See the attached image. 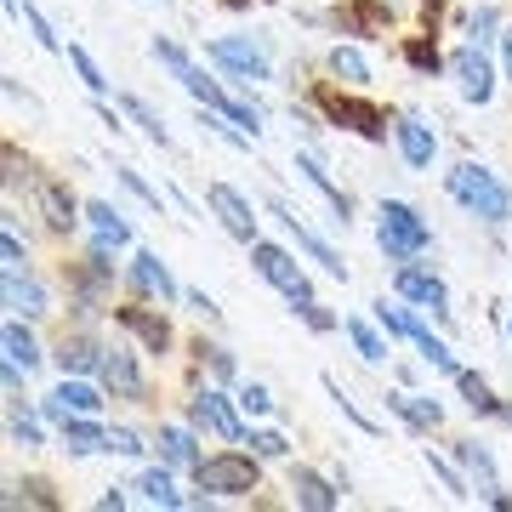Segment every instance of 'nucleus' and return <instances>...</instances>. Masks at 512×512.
Segmentation results:
<instances>
[{"instance_id": "f257e3e1", "label": "nucleus", "mask_w": 512, "mask_h": 512, "mask_svg": "<svg viewBox=\"0 0 512 512\" xmlns=\"http://www.w3.org/2000/svg\"><path fill=\"white\" fill-rule=\"evenodd\" d=\"M444 188H450V200H456L467 217L490 222V228L512 222V188L495 177L490 165H473V160L450 165V171H444Z\"/></svg>"}, {"instance_id": "f03ea898", "label": "nucleus", "mask_w": 512, "mask_h": 512, "mask_svg": "<svg viewBox=\"0 0 512 512\" xmlns=\"http://www.w3.org/2000/svg\"><path fill=\"white\" fill-rule=\"evenodd\" d=\"M376 245H382L387 262H416L433 245V222L410 200H382L376 205Z\"/></svg>"}, {"instance_id": "7ed1b4c3", "label": "nucleus", "mask_w": 512, "mask_h": 512, "mask_svg": "<svg viewBox=\"0 0 512 512\" xmlns=\"http://www.w3.org/2000/svg\"><path fill=\"white\" fill-rule=\"evenodd\" d=\"M251 256H256V274H262L279 296H285V302H291V313H302V319H308V313L319 308V302H313V279L302 274V262H296L285 245H268V239H256Z\"/></svg>"}, {"instance_id": "20e7f679", "label": "nucleus", "mask_w": 512, "mask_h": 512, "mask_svg": "<svg viewBox=\"0 0 512 512\" xmlns=\"http://www.w3.org/2000/svg\"><path fill=\"white\" fill-rule=\"evenodd\" d=\"M148 52H154V63H165V69H171V80H177V86H183L188 97H194V103H200V109H217V114H228L239 103V97H228L217 86V80H211V74L200 69V63H194V57L183 52V46H177V40H165V35H154V46H148Z\"/></svg>"}, {"instance_id": "39448f33", "label": "nucleus", "mask_w": 512, "mask_h": 512, "mask_svg": "<svg viewBox=\"0 0 512 512\" xmlns=\"http://www.w3.org/2000/svg\"><path fill=\"white\" fill-rule=\"evenodd\" d=\"M205 57L217 63V69H228L234 80H251V86H262V80H274V57H268V46L251 35H217L205 40Z\"/></svg>"}, {"instance_id": "423d86ee", "label": "nucleus", "mask_w": 512, "mask_h": 512, "mask_svg": "<svg viewBox=\"0 0 512 512\" xmlns=\"http://www.w3.org/2000/svg\"><path fill=\"white\" fill-rule=\"evenodd\" d=\"M268 217H274L279 228H285V234H291L296 245H302V251H308L313 262H319V268H325L330 279H348V262H342V251H336L330 239H319V234H313L308 222H302V211H296V205H285L279 194H268Z\"/></svg>"}, {"instance_id": "0eeeda50", "label": "nucleus", "mask_w": 512, "mask_h": 512, "mask_svg": "<svg viewBox=\"0 0 512 512\" xmlns=\"http://www.w3.org/2000/svg\"><path fill=\"white\" fill-rule=\"evenodd\" d=\"M194 478H200V490H211V495H251L256 490V450H251V456L222 450V456L200 461Z\"/></svg>"}, {"instance_id": "6e6552de", "label": "nucleus", "mask_w": 512, "mask_h": 512, "mask_svg": "<svg viewBox=\"0 0 512 512\" xmlns=\"http://www.w3.org/2000/svg\"><path fill=\"white\" fill-rule=\"evenodd\" d=\"M450 74H456L461 103H473V109H490V97H495V69H490V57L478 52V46H461V52L450 57Z\"/></svg>"}, {"instance_id": "1a4fd4ad", "label": "nucleus", "mask_w": 512, "mask_h": 512, "mask_svg": "<svg viewBox=\"0 0 512 512\" xmlns=\"http://www.w3.org/2000/svg\"><path fill=\"white\" fill-rule=\"evenodd\" d=\"M46 421H69V416H103V393H97L86 376H63V382L46 393Z\"/></svg>"}, {"instance_id": "9d476101", "label": "nucleus", "mask_w": 512, "mask_h": 512, "mask_svg": "<svg viewBox=\"0 0 512 512\" xmlns=\"http://www.w3.org/2000/svg\"><path fill=\"white\" fill-rule=\"evenodd\" d=\"M234 404L239 399H228V393H217V387H205L200 399L188 404V421L205 427V433H217V439H228V444H245V427H239Z\"/></svg>"}, {"instance_id": "9b49d317", "label": "nucleus", "mask_w": 512, "mask_h": 512, "mask_svg": "<svg viewBox=\"0 0 512 512\" xmlns=\"http://www.w3.org/2000/svg\"><path fill=\"white\" fill-rule=\"evenodd\" d=\"M399 296L404 302H416V308H427L433 319H450V285H444L439 274H427V268H416V262H399Z\"/></svg>"}, {"instance_id": "f8f14e48", "label": "nucleus", "mask_w": 512, "mask_h": 512, "mask_svg": "<svg viewBox=\"0 0 512 512\" xmlns=\"http://www.w3.org/2000/svg\"><path fill=\"white\" fill-rule=\"evenodd\" d=\"M205 200H211V211L222 217V228H228L239 245H256V211H251L245 194H234L228 183H211V188H205Z\"/></svg>"}, {"instance_id": "ddd939ff", "label": "nucleus", "mask_w": 512, "mask_h": 512, "mask_svg": "<svg viewBox=\"0 0 512 512\" xmlns=\"http://www.w3.org/2000/svg\"><path fill=\"white\" fill-rule=\"evenodd\" d=\"M393 143H399V154H404V165H410V171H433L439 137H433V126H427L421 114H399V126H393Z\"/></svg>"}, {"instance_id": "4468645a", "label": "nucleus", "mask_w": 512, "mask_h": 512, "mask_svg": "<svg viewBox=\"0 0 512 512\" xmlns=\"http://www.w3.org/2000/svg\"><path fill=\"white\" fill-rule=\"evenodd\" d=\"M131 279H137V291H143L148 302H160V308L183 302V285L171 279V268H165L154 251H137V256H131Z\"/></svg>"}, {"instance_id": "2eb2a0df", "label": "nucleus", "mask_w": 512, "mask_h": 512, "mask_svg": "<svg viewBox=\"0 0 512 512\" xmlns=\"http://www.w3.org/2000/svg\"><path fill=\"white\" fill-rule=\"evenodd\" d=\"M6 308L18 313V319H46L52 313V296H46V285L29 268H6Z\"/></svg>"}, {"instance_id": "dca6fc26", "label": "nucleus", "mask_w": 512, "mask_h": 512, "mask_svg": "<svg viewBox=\"0 0 512 512\" xmlns=\"http://www.w3.org/2000/svg\"><path fill=\"white\" fill-rule=\"evenodd\" d=\"M296 171L308 177V188H319V194H325V205H330V222H336V228H348V222H353V200H348V194H342L336 183H330L325 160H319L313 148H302V154H296Z\"/></svg>"}, {"instance_id": "f3484780", "label": "nucleus", "mask_w": 512, "mask_h": 512, "mask_svg": "<svg viewBox=\"0 0 512 512\" xmlns=\"http://www.w3.org/2000/svg\"><path fill=\"white\" fill-rule=\"evenodd\" d=\"M103 382H109L114 399H143L148 382H143V370H137V353L131 348H103Z\"/></svg>"}, {"instance_id": "a211bd4d", "label": "nucleus", "mask_w": 512, "mask_h": 512, "mask_svg": "<svg viewBox=\"0 0 512 512\" xmlns=\"http://www.w3.org/2000/svg\"><path fill=\"white\" fill-rule=\"evenodd\" d=\"M456 461L467 467V478H473V490L484 495V501H495L501 495V473H495V456L484 450L478 439H456Z\"/></svg>"}, {"instance_id": "6ab92c4d", "label": "nucleus", "mask_w": 512, "mask_h": 512, "mask_svg": "<svg viewBox=\"0 0 512 512\" xmlns=\"http://www.w3.org/2000/svg\"><path fill=\"white\" fill-rule=\"evenodd\" d=\"M291 495H296V507H308V512L342 507V484H325L313 467H291Z\"/></svg>"}, {"instance_id": "aec40b11", "label": "nucleus", "mask_w": 512, "mask_h": 512, "mask_svg": "<svg viewBox=\"0 0 512 512\" xmlns=\"http://www.w3.org/2000/svg\"><path fill=\"white\" fill-rule=\"evenodd\" d=\"M86 222H92V239H97V245H109V251H126V245H131L126 211H114L109 200H86Z\"/></svg>"}, {"instance_id": "412c9836", "label": "nucleus", "mask_w": 512, "mask_h": 512, "mask_svg": "<svg viewBox=\"0 0 512 512\" xmlns=\"http://www.w3.org/2000/svg\"><path fill=\"white\" fill-rule=\"evenodd\" d=\"M52 359H57V370H63V376H92V370H103V348H97L86 330H80V336H63Z\"/></svg>"}, {"instance_id": "4be33fe9", "label": "nucleus", "mask_w": 512, "mask_h": 512, "mask_svg": "<svg viewBox=\"0 0 512 512\" xmlns=\"http://www.w3.org/2000/svg\"><path fill=\"white\" fill-rule=\"evenodd\" d=\"M137 495H143L148 507H165V512L188 507V495L177 490V478H171V467H148V473H137Z\"/></svg>"}, {"instance_id": "5701e85b", "label": "nucleus", "mask_w": 512, "mask_h": 512, "mask_svg": "<svg viewBox=\"0 0 512 512\" xmlns=\"http://www.w3.org/2000/svg\"><path fill=\"white\" fill-rule=\"evenodd\" d=\"M57 433H63V450H69V456H97V450H109V433H97L92 416L57 421Z\"/></svg>"}, {"instance_id": "b1692460", "label": "nucleus", "mask_w": 512, "mask_h": 512, "mask_svg": "<svg viewBox=\"0 0 512 512\" xmlns=\"http://www.w3.org/2000/svg\"><path fill=\"white\" fill-rule=\"evenodd\" d=\"M154 450H160L165 467H188V473L200 467V450H194V433L188 427H160L154 433Z\"/></svg>"}, {"instance_id": "393cba45", "label": "nucleus", "mask_w": 512, "mask_h": 512, "mask_svg": "<svg viewBox=\"0 0 512 512\" xmlns=\"http://www.w3.org/2000/svg\"><path fill=\"white\" fill-rule=\"evenodd\" d=\"M40 359H46V353H40L35 330L23 325L18 313H12V319H6V365H18V370H40Z\"/></svg>"}, {"instance_id": "a878e982", "label": "nucleus", "mask_w": 512, "mask_h": 512, "mask_svg": "<svg viewBox=\"0 0 512 512\" xmlns=\"http://www.w3.org/2000/svg\"><path fill=\"white\" fill-rule=\"evenodd\" d=\"M330 74L342 80V86H353V92H365L370 86V63H365V52H353V46H330Z\"/></svg>"}, {"instance_id": "bb28decb", "label": "nucleus", "mask_w": 512, "mask_h": 512, "mask_svg": "<svg viewBox=\"0 0 512 512\" xmlns=\"http://www.w3.org/2000/svg\"><path fill=\"white\" fill-rule=\"evenodd\" d=\"M393 410H399L404 421H410V427H416V433H427V427H439L444 421V404H433V399H421V393H393Z\"/></svg>"}, {"instance_id": "cd10ccee", "label": "nucleus", "mask_w": 512, "mask_h": 512, "mask_svg": "<svg viewBox=\"0 0 512 512\" xmlns=\"http://www.w3.org/2000/svg\"><path fill=\"white\" fill-rule=\"evenodd\" d=\"M6 18L23 23V29H29V40H35L40 52H63V46H57V35H52V23L40 18V12L29 6V0H6Z\"/></svg>"}, {"instance_id": "c85d7f7f", "label": "nucleus", "mask_w": 512, "mask_h": 512, "mask_svg": "<svg viewBox=\"0 0 512 512\" xmlns=\"http://www.w3.org/2000/svg\"><path fill=\"white\" fill-rule=\"evenodd\" d=\"M342 330L353 336V348H359V359H365V365H387V353H393V348H387V342L365 325V319H342Z\"/></svg>"}, {"instance_id": "c756f323", "label": "nucleus", "mask_w": 512, "mask_h": 512, "mask_svg": "<svg viewBox=\"0 0 512 512\" xmlns=\"http://www.w3.org/2000/svg\"><path fill=\"white\" fill-rule=\"evenodd\" d=\"M126 114H131V120H137V126H143V137H148V143H154V148H177V137L165 131V120H160V114H154V109H148L143 97H126Z\"/></svg>"}, {"instance_id": "7c9ffc66", "label": "nucleus", "mask_w": 512, "mask_h": 512, "mask_svg": "<svg viewBox=\"0 0 512 512\" xmlns=\"http://www.w3.org/2000/svg\"><path fill=\"white\" fill-rule=\"evenodd\" d=\"M40 211H46V222H52L57 234H69V228H74V200H69L57 183L40 188Z\"/></svg>"}, {"instance_id": "2f4dec72", "label": "nucleus", "mask_w": 512, "mask_h": 512, "mask_svg": "<svg viewBox=\"0 0 512 512\" xmlns=\"http://www.w3.org/2000/svg\"><path fill=\"white\" fill-rule=\"evenodd\" d=\"M63 57H69V69L80 74V86H86V92H92V97H109V80H103V69L92 63V52H86V46H69Z\"/></svg>"}, {"instance_id": "473e14b6", "label": "nucleus", "mask_w": 512, "mask_h": 512, "mask_svg": "<svg viewBox=\"0 0 512 512\" xmlns=\"http://www.w3.org/2000/svg\"><path fill=\"white\" fill-rule=\"evenodd\" d=\"M421 461H427V473L439 478V484H444L450 495H456V501H473V495H478V490H473V478H467V473H456V467H450V461H439L433 450H427Z\"/></svg>"}, {"instance_id": "72a5a7b5", "label": "nucleus", "mask_w": 512, "mask_h": 512, "mask_svg": "<svg viewBox=\"0 0 512 512\" xmlns=\"http://www.w3.org/2000/svg\"><path fill=\"white\" fill-rule=\"evenodd\" d=\"M456 387L467 393V404H473L478 416H501V404L490 399V382H484V376H473V370H456Z\"/></svg>"}, {"instance_id": "f704fd0d", "label": "nucleus", "mask_w": 512, "mask_h": 512, "mask_svg": "<svg viewBox=\"0 0 512 512\" xmlns=\"http://www.w3.org/2000/svg\"><path fill=\"white\" fill-rule=\"evenodd\" d=\"M120 319H126V325L137 330V336H143V342H148L154 353H165V342H171V330H165V319H154V313H137V308H126Z\"/></svg>"}, {"instance_id": "c9c22d12", "label": "nucleus", "mask_w": 512, "mask_h": 512, "mask_svg": "<svg viewBox=\"0 0 512 512\" xmlns=\"http://www.w3.org/2000/svg\"><path fill=\"white\" fill-rule=\"evenodd\" d=\"M325 393H330V399H336V410H342V416H348L353 427H359V433H376V421H370L365 410L353 404V393H348V387H342V382H336V376H325Z\"/></svg>"}, {"instance_id": "e433bc0d", "label": "nucleus", "mask_w": 512, "mask_h": 512, "mask_svg": "<svg viewBox=\"0 0 512 512\" xmlns=\"http://www.w3.org/2000/svg\"><path fill=\"white\" fill-rule=\"evenodd\" d=\"M416 348H421V359H427V365H433V370H444V376H456V353H450V348H444V342H439V336H433V330H421V336H416Z\"/></svg>"}, {"instance_id": "4c0bfd02", "label": "nucleus", "mask_w": 512, "mask_h": 512, "mask_svg": "<svg viewBox=\"0 0 512 512\" xmlns=\"http://www.w3.org/2000/svg\"><path fill=\"white\" fill-rule=\"evenodd\" d=\"M239 410H245V416H274V393L262 382H245L239 387Z\"/></svg>"}, {"instance_id": "58836bf2", "label": "nucleus", "mask_w": 512, "mask_h": 512, "mask_svg": "<svg viewBox=\"0 0 512 512\" xmlns=\"http://www.w3.org/2000/svg\"><path fill=\"white\" fill-rule=\"evenodd\" d=\"M245 444H251L262 461H285L291 456V444H285V433H245Z\"/></svg>"}, {"instance_id": "ea45409f", "label": "nucleus", "mask_w": 512, "mask_h": 512, "mask_svg": "<svg viewBox=\"0 0 512 512\" xmlns=\"http://www.w3.org/2000/svg\"><path fill=\"white\" fill-rule=\"evenodd\" d=\"M467 29H473L478 46H484V40H501V35H495V29H501V12H495V6H478L473 18H467Z\"/></svg>"}, {"instance_id": "a19ab883", "label": "nucleus", "mask_w": 512, "mask_h": 512, "mask_svg": "<svg viewBox=\"0 0 512 512\" xmlns=\"http://www.w3.org/2000/svg\"><path fill=\"white\" fill-rule=\"evenodd\" d=\"M12 439H18L23 450H40V444H46V433H40L35 416H23V410H18V416H12Z\"/></svg>"}, {"instance_id": "79ce46f5", "label": "nucleus", "mask_w": 512, "mask_h": 512, "mask_svg": "<svg viewBox=\"0 0 512 512\" xmlns=\"http://www.w3.org/2000/svg\"><path fill=\"white\" fill-rule=\"evenodd\" d=\"M120 183H126L131 194H137V200L148 205V211H165V205H160V194H154V188H148L143 177H137V171H131V165H120Z\"/></svg>"}, {"instance_id": "37998d69", "label": "nucleus", "mask_w": 512, "mask_h": 512, "mask_svg": "<svg viewBox=\"0 0 512 512\" xmlns=\"http://www.w3.org/2000/svg\"><path fill=\"white\" fill-rule=\"evenodd\" d=\"M148 444L137 439V433H131V427H114L109 433V456H143Z\"/></svg>"}, {"instance_id": "c03bdc74", "label": "nucleus", "mask_w": 512, "mask_h": 512, "mask_svg": "<svg viewBox=\"0 0 512 512\" xmlns=\"http://www.w3.org/2000/svg\"><path fill=\"white\" fill-rule=\"evenodd\" d=\"M0 251H6V268H29V251L18 245V228L6 222V234H0Z\"/></svg>"}, {"instance_id": "a18cd8bd", "label": "nucleus", "mask_w": 512, "mask_h": 512, "mask_svg": "<svg viewBox=\"0 0 512 512\" xmlns=\"http://www.w3.org/2000/svg\"><path fill=\"white\" fill-rule=\"evenodd\" d=\"M183 302H188V308H194V313H200L205 325H217V319H222V308H217V302H211V296H205V291H183Z\"/></svg>"}, {"instance_id": "49530a36", "label": "nucleus", "mask_w": 512, "mask_h": 512, "mask_svg": "<svg viewBox=\"0 0 512 512\" xmlns=\"http://www.w3.org/2000/svg\"><path fill=\"white\" fill-rule=\"evenodd\" d=\"M205 365L217 370V382H234V359H228V348H200Z\"/></svg>"}, {"instance_id": "de8ad7c7", "label": "nucleus", "mask_w": 512, "mask_h": 512, "mask_svg": "<svg viewBox=\"0 0 512 512\" xmlns=\"http://www.w3.org/2000/svg\"><path fill=\"white\" fill-rule=\"evenodd\" d=\"M501 69H507V80H512V29L501 35Z\"/></svg>"}, {"instance_id": "09e8293b", "label": "nucleus", "mask_w": 512, "mask_h": 512, "mask_svg": "<svg viewBox=\"0 0 512 512\" xmlns=\"http://www.w3.org/2000/svg\"><path fill=\"white\" fill-rule=\"evenodd\" d=\"M507 342H512V319H507Z\"/></svg>"}, {"instance_id": "8fccbe9b", "label": "nucleus", "mask_w": 512, "mask_h": 512, "mask_svg": "<svg viewBox=\"0 0 512 512\" xmlns=\"http://www.w3.org/2000/svg\"><path fill=\"white\" fill-rule=\"evenodd\" d=\"M160 6H177V0H160Z\"/></svg>"}]
</instances>
